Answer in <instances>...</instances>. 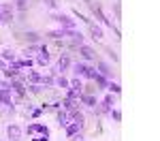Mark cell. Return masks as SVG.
Returning <instances> with one entry per match:
<instances>
[{"label":"cell","mask_w":160,"mask_h":141,"mask_svg":"<svg viewBox=\"0 0 160 141\" xmlns=\"http://www.w3.org/2000/svg\"><path fill=\"white\" fill-rule=\"evenodd\" d=\"M73 71L77 77H88V79H94V75H96V68H92V66H88L83 62L73 64Z\"/></svg>","instance_id":"obj_1"},{"label":"cell","mask_w":160,"mask_h":141,"mask_svg":"<svg viewBox=\"0 0 160 141\" xmlns=\"http://www.w3.org/2000/svg\"><path fill=\"white\" fill-rule=\"evenodd\" d=\"M13 22V9L11 4L0 2V24H11Z\"/></svg>","instance_id":"obj_2"},{"label":"cell","mask_w":160,"mask_h":141,"mask_svg":"<svg viewBox=\"0 0 160 141\" xmlns=\"http://www.w3.org/2000/svg\"><path fill=\"white\" fill-rule=\"evenodd\" d=\"M53 19H56V22H58L60 26H64L66 30H75V19H71L68 15L60 13V15H53Z\"/></svg>","instance_id":"obj_3"},{"label":"cell","mask_w":160,"mask_h":141,"mask_svg":"<svg viewBox=\"0 0 160 141\" xmlns=\"http://www.w3.org/2000/svg\"><path fill=\"white\" fill-rule=\"evenodd\" d=\"M0 103L4 107H9L13 111V98H11V90H0Z\"/></svg>","instance_id":"obj_4"},{"label":"cell","mask_w":160,"mask_h":141,"mask_svg":"<svg viewBox=\"0 0 160 141\" xmlns=\"http://www.w3.org/2000/svg\"><path fill=\"white\" fill-rule=\"evenodd\" d=\"M79 53H81L86 60H94V56H96L94 49H92V47H88V45H79Z\"/></svg>","instance_id":"obj_5"},{"label":"cell","mask_w":160,"mask_h":141,"mask_svg":"<svg viewBox=\"0 0 160 141\" xmlns=\"http://www.w3.org/2000/svg\"><path fill=\"white\" fill-rule=\"evenodd\" d=\"M9 139L11 141H19V137H22V128L19 126H9Z\"/></svg>","instance_id":"obj_6"},{"label":"cell","mask_w":160,"mask_h":141,"mask_svg":"<svg viewBox=\"0 0 160 141\" xmlns=\"http://www.w3.org/2000/svg\"><path fill=\"white\" fill-rule=\"evenodd\" d=\"M37 62L41 64V66H45V64H49V51L45 49V47H43V49L38 51V58H37Z\"/></svg>","instance_id":"obj_7"},{"label":"cell","mask_w":160,"mask_h":141,"mask_svg":"<svg viewBox=\"0 0 160 141\" xmlns=\"http://www.w3.org/2000/svg\"><path fill=\"white\" fill-rule=\"evenodd\" d=\"M11 90L17 94V96H24V94H26V86L22 83V81H13V83H11Z\"/></svg>","instance_id":"obj_8"},{"label":"cell","mask_w":160,"mask_h":141,"mask_svg":"<svg viewBox=\"0 0 160 141\" xmlns=\"http://www.w3.org/2000/svg\"><path fill=\"white\" fill-rule=\"evenodd\" d=\"M28 133H41V135H49V130L43 126V124H30V126H28Z\"/></svg>","instance_id":"obj_9"},{"label":"cell","mask_w":160,"mask_h":141,"mask_svg":"<svg viewBox=\"0 0 160 141\" xmlns=\"http://www.w3.org/2000/svg\"><path fill=\"white\" fill-rule=\"evenodd\" d=\"M68 66H71V58H68V56H62L60 60H58V71H60V73H64Z\"/></svg>","instance_id":"obj_10"},{"label":"cell","mask_w":160,"mask_h":141,"mask_svg":"<svg viewBox=\"0 0 160 141\" xmlns=\"http://www.w3.org/2000/svg\"><path fill=\"white\" fill-rule=\"evenodd\" d=\"M81 126H83V124H77V122H73V124H66V135H68V137H73V135H77Z\"/></svg>","instance_id":"obj_11"},{"label":"cell","mask_w":160,"mask_h":141,"mask_svg":"<svg viewBox=\"0 0 160 141\" xmlns=\"http://www.w3.org/2000/svg\"><path fill=\"white\" fill-rule=\"evenodd\" d=\"M90 32H92V37H94V38H102V28H100V26L92 24V26H90Z\"/></svg>","instance_id":"obj_12"},{"label":"cell","mask_w":160,"mask_h":141,"mask_svg":"<svg viewBox=\"0 0 160 141\" xmlns=\"http://www.w3.org/2000/svg\"><path fill=\"white\" fill-rule=\"evenodd\" d=\"M2 60H7V62H15V51H13V49H4V51H2Z\"/></svg>","instance_id":"obj_13"},{"label":"cell","mask_w":160,"mask_h":141,"mask_svg":"<svg viewBox=\"0 0 160 141\" xmlns=\"http://www.w3.org/2000/svg\"><path fill=\"white\" fill-rule=\"evenodd\" d=\"M28 79H30L32 83H41V81H43V75H38V73H34V71H30V73H28Z\"/></svg>","instance_id":"obj_14"},{"label":"cell","mask_w":160,"mask_h":141,"mask_svg":"<svg viewBox=\"0 0 160 141\" xmlns=\"http://www.w3.org/2000/svg\"><path fill=\"white\" fill-rule=\"evenodd\" d=\"M98 71H100L98 75H102V77H109V75H111L109 66H107V64H105V62H98Z\"/></svg>","instance_id":"obj_15"},{"label":"cell","mask_w":160,"mask_h":141,"mask_svg":"<svg viewBox=\"0 0 160 141\" xmlns=\"http://www.w3.org/2000/svg\"><path fill=\"white\" fill-rule=\"evenodd\" d=\"M58 122H60V126H66L68 124V113L66 111H60L58 113Z\"/></svg>","instance_id":"obj_16"},{"label":"cell","mask_w":160,"mask_h":141,"mask_svg":"<svg viewBox=\"0 0 160 141\" xmlns=\"http://www.w3.org/2000/svg\"><path fill=\"white\" fill-rule=\"evenodd\" d=\"M68 86H71V90H75V92H81V88H83V86H81V81H79V79H73V81H71V83H68Z\"/></svg>","instance_id":"obj_17"},{"label":"cell","mask_w":160,"mask_h":141,"mask_svg":"<svg viewBox=\"0 0 160 141\" xmlns=\"http://www.w3.org/2000/svg\"><path fill=\"white\" fill-rule=\"evenodd\" d=\"M79 98L86 103L88 107H94V105H96V98H94V96H79Z\"/></svg>","instance_id":"obj_18"},{"label":"cell","mask_w":160,"mask_h":141,"mask_svg":"<svg viewBox=\"0 0 160 141\" xmlns=\"http://www.w3.org/2000/svg\"><path fill=\"white\" fill-rule=\"evenodd\" d=\"M94 79H96V83H98L100 88H105V86H107V79H105V77H102V75H98V73L94 75Z\"/></svg>","instance_id":"obj_19"},{"label":"cell","mask_w":160,"mask_h":141,"mask_svg":"<svg viewBox=\"0 0 160 141\" xmlns=\"http://www.w3.org/2000/svg\"><path fill=\"white\" fill-rule=\"evenodd\" d=\"M102 107H105V109H111V107H113V96H107V98L102 101Z\"/></svg>","instance_id":"obj_20"},{"label":"cell","mask_w":160,"mask_h":141,"mask_svg":"<svg viewBox=\"0 0 160 141\" xmlns=\"http://www.w3.org/2000/svg\"><path fill=\"white\" fill-rule=\"evenodd\" d=\"M56 83H58L60 88H68V81H66L64 77H58V79H56Z\"/></svg>","instance_id":"obj_21"},{"label":"cell","mask_w":160,"mask_h":141,"mask_svg":"<svg viewBox=\"0 0 160 141\" xmlns=\"http://www.w3.org/2000/svg\"><path fill=\"white\" fill-rule=\"evenodd\" d=\"M111 118H113L115 122H120V120H122V113H120L118 109H113V111H111Z\"/></svg>","instance_id":"obj_22"},{"label":"cell","mask_w":160,"mask_h":141,"mask_svg":"<svg viewBox=\"0 0 160 141\" xmlns=\"http://www.w3.org/2000/svg\"><path fill=\"white\" fill-rule=\"evenodd\" d=\"M109 90H111V92H115V94H120V92H122L120 83H111V86H109Z\"/></svg>","instance_id":"obj_23"},{"label":"cell","mask_w":160,"mask_h":141,"mask_svg":"<svg viewBox=\"0 0 160 141\" xmlns=\"http://www.w3.org/2000/svg\"><path fill=\"white\" fill-rule=\"evenodd\" d=\"M26 37L30 38V41H32V43H37V41H38V34H37V32H28V34H26Z\"/></svg>","instance_id":"obj_24"},{"label":"cell","mask_w":160,"mask_h":141,"mask_svg":"<svg viewBox=\"0 0 160 141\" xmlns=\"http://www.w3.org/2000/svg\"><path fill=\"white\" fill-rule=\"evenodd\" d=\"M15 2H17V7L24 11V9H26V2H28V0H15Z\"/></svg>","instance_id":"obj_25"},{"label":"cell","mask_w":160,"mask_h":141,"mask_svg":"<svg viewBox=\"0 0 160 141\" xmlns=\"http://www.w3.org/2000/svg\"><path fill=\"white\" fill-rule=\"evenodd\" d=\"M0 90H11V83H7V81H0Z\"/></svg>","instance_id":"obj_26"},{"label":"cell","mask_w":160,"mask_h":141,"mask_svg":"<svg viewBox=\"0 0 160 141\" xmlns=\"http://www.w3.org/2000/svg\"><path fill=\"white\" fill-rule=\"evenodd\" d=\"M45 4H47V7H51V9H53V7H56V4H58V2H56V0H45Z\"/></svg>","instance_id":"obj_27"},{"label":"cell","mask_w":160,"mask_h":141,"mask_svg":"<svg viewBox=\"0 0 160 141\" xmlns=\"http://www.w3.org/2000/svg\"><path fill=\"white\" fill-rule=\"evenodd\" d=\"M73 141H83V137H81L79 133H77V135H73Z\"/></svg>","instance_id":"obj_28"}]
</instances>
